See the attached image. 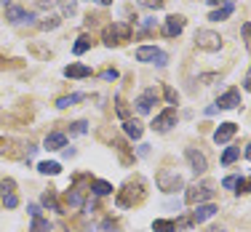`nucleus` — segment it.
Returning a JSON list of instances; mask_svg holds the SVG:
<instances>
[{"mask_svg": "<svg viewBox=\"0 0 251 232\" xmlns=\"http://www.w3.org/2000/svg\"><path fill=\"white\" fill-rule=\"evenodd\" d=\"M241 35H243V43H246V51L251 53V24H249V22L241 27Z\"/></svg>", "mask_w": 251, "mask_h": 232, "instance_id": "34", "label": "nucleus"}, {"mask_svg": "<svg viewBox=\"0 0 251 232\" xmlns=\"http://www.w3.org/2000/svg\"><path fill=\"white\" fill-rule=\"evenodd\" d=\"M43 147H46V150H51V152H56V150H62V147H67V136H64L62 131H51V134L46 136Z\"/></svg>", "mask_w": 251, "mask_h": 232, "instance_id": "17", "label": "nucleus"}, {"mask_svg": "<svg viewBox=\"0 0 251 232\" xmlns=\"http://www.w3.org/2000/svg\"><path fill=\"white\" fill-rule=\"evenodd\" d=\"M152 232H176V222H171V219H155Z\"/></svg>", "mask_w": 251, "mask_h": 232, "instance_id": "24", "label": "nucleus"}, {"mask_svg": "<svg viewBox=\"0 0 251 232\" xmlns=\"http://www.w3.org/2000/svg\"><path fill=\"white\" fill-rule=\"evenodd\" d=\"M184 24H187V19H184V16L171 14L169 19H166V24H163V35H166V38H176V35H182Z\"/></svg>", "mask_w": 251, "mask_h": 232, "instance_id": "14", "label": "nucleus"}, {"mask_svg": "<svg viewBox=\"0 0 251 232\" xmlns=\"http://www.w3.org/2000/svg\"><path fill=\"white\" fill-rule=\"evenodd\" d=\"M184 158H187V163H190V168H193V174L195 176H203L208 171V160H206V155L198 152L195 147H187L184 150Z\"/></svg>", "mask_w": 251, "mask_h": 232, "instance_id": "9", "label": "nucleus"}, {"mask_svg": "<svg viewBox=\"0 0 251 232\" xmlns=\"http://www.w3.org/2000/svg\"><path fill=\"white\" fill-rule=\"evenodd\" d=\"M0 3H5V0H0Z\"/></svg>", "mask_w": 251, "mask_h": 232, "instance_id": "46", "label": "nucleus"}, {"mask_svg": "<svg viewBox=\"0 0 251 232\" xmlns=\"http://www.w3.org/2000/svg\"><path fill=\"white\" fill-rule=\"evenodd\" d=\"M56 3H59V0H38L40 8H49V5H56Z\"/></svg>", "mask_w": 251, "mask_h": 232, "instance_id": "38", "label": "nucleus"}, {"mask_svg": "<svg viewBox=\"0 0 251 232\" xmlns=\"http://www.w3.org/2000/svg\"><path fill=\"white\" fill-rule=\"evenodd\" d=\"M155 102H158V91H155V88H147V91H142L139 96H136L134 107H136V112L147 115V112H152V104Z\"/></svg>", "mask_w": 251, "mask_h": 232, "instance_id": "11", "label": "nucleus"}, {"mask_svg": "<svg viewBox=\"0 0 251 232\" xmlns=\"http://www.w3.org/2000/svg\"><path fill=\"white\" fill-rule=\"evenodd\" d=\"M243 192H251V176H249V179H243Z\"/></svg>", "mask_w": 251, "mask_h": 232, "instance_id": "42", "label": "nucleus"}, {"mask_svg": "<svg viewBox=\"0 0 251 232\" xmlns=\"http://www.w3.org/2000/svg\"><path fill=\"white\" fill-rule=\"evenodd\" d=\"M139 200H145V179H142V176H134V179H128L121 187L115 203L121 208H131V206L139 203Z\"/></svg>", "mask_w": 251, "mask_h": 232, "instance_id": "1", "label": "nucleus"}, {"mask_svg": "<svg viewBox=\"0 0 251 232\" xmlns=\"http://www.w3.org/2000/svg\"><path fill=\"white\" fill-rule=\"evenodd\" d=\"M27 211H29V216H32V219H35V216H40V206H35V203H29V206H27Z\"/></svg>", "mask_w": 251, "mask_h": 232, "instance_id": "37", "label": "nucleus"}, {"mask_svg": "<svg viewBox=\"0 0 251 232\" xmlns=\"http://www.w3.org/2000/svg\"><path fill=\"white\" fill-rule=\"evenodd\" d=\"M235 131H238L235 123H222V126L214 131V141H217V144H227V141L235 136Z\"/></svg>", "mask_w": 251, "mask_h": 232, "instance_id": "16", "label": "nucleus"}, {"mask_svg": "<svg viewBox=\"0 0 251 232\" xmlns=\"http://www.w3.org/2000/svg\"><path fill=\"white\" fill-rule=\"evenodd\" d=\"M40 203H43V208H51V211L64 213V211H62V203H59V198H56V192H53V189H46L43 198H40Z\"/></svg>", "mask_w": 251, "mask_h": 232, "instance_id": "21", "label": "nucleus"}, {"mask_svg": "<svg viewBox=\"0 0 251 232\" xmlns=\"http://www.w3.org/2000/svg\"><path fill=\"white\" fill-rule=\"evenodd\" d=\"M86 93H70V96H62V99H56V107L59 110H67V107H73L77 102H86Z\"/></svg>", "mask_w": 251, "mask_h": 232, "instance_id": "22", "label": "nucleus"}, {"mask_svg": "<svg viewBox=\"0 0 251 232\" xmlns=\"http://www.w3.org/2000/svg\"><path fill=\"white\" fill-rule=\"evenodd\" d=\"M88 48H91V38H88V35H80L77 43L73 46V53H75V56H80V53H86Z\"/></svg>", "mask_w": 251, "mask_h": 232, "instance_id": "26", "label": "nucleus"}, {"mask_svg": "<svg viewBox=\"0 0 251 232\" xmlns=\"http://www.w3.org/2000/svg\"><path fill=\"white\" fill-rule=\"evenodd\" d=\"M115 112H118L121 120H128L131 117V110H128V104L123 102V96H115Z\"/></svg>", "mask_w": 251, "mask_h": 232, "instance_id": "29", "label": "nucleus"}, {"mask_svg": "<svg viewBox=\"0 0 251 232\" xmlns=\"http://www.w3.org/2000/svg\"><path fill=\"white\" fill-rule=\"evenodd\" d=\"M94 3H99V5H110L112 0H94Z\"/></svg>", "mask_w": 251, "mask_h": 232, "instance_id": "43", "label": "nucleus"}, {"mask_svg": "<svg viewBox=\"0 0 251 232\" xmlns=\"http://www.w3.org/2000/svg\"><path fill=\"white\" fill-rule=\"evenodd\" d=\"M238 155H241V150L238 147H227L225 155H222V165H232L238 160Z\"/></svg>", "mask_w": 251, "mask_h": 232, "instance_id": "30", "label": "nucleus"}, {"mask_svg": "<svg viewBox=\"0 0 251 232\" xmlns=\"http://www.w3.org/2000/svg\"><path fill=\"white\" fill-rule=\"evenodd\" d=\"M176 120H179L176 110H174V107H169V110H163L160 115H155V120H152L150 128L155 131V134H169V131L176 126Z\"/></svg>", "mask_w": 251, "mask_h": 232, "instance_id": "6", "label": "nucleus"}, {"mask_svg": "<svg viewBox=\"0 0 251 232\" xmlns=\"http://www.w3.org/2000/svg\"><path fill=\"white\" fill-rule=\"evenodd\" d=\"M64 77H73V80L91 77V67H86V64H70V67H64Z\"/></svg>", "mask_w": 251, "mask_h": 232, "instance_id": "18", "label": "nucleus"}, {"mask_svg": "<svg viewBox=\"0 0 251 232\" xmlns=\"http://www.w3.org/2000/svg\"><path fill=\"white\" fill-rule=\"evenodd\" d=\"M29 232H51V222H49V219H43V216H35Z\"/></svg>", "mask_w": 251, "mask_h": 232, "instance_id": "28", "label": "nucleus"}, {"mask_svg": "<svg viewBox=\"0 0 251 232\" xmlns=\"http://www.w3.org/2000/svg\"><path fill=\"white\" fill-rule=\"evenodd\" d=\"M246 158L251 160V141H249V147H246Z\"/></svg>", "mask_w": 251, "mask_h": 232, "instance_id": "45", "label": "nucleus"}, {"mask_svg": "<svg viewBox=\"0 0 251 232\" xmlns=\"http://www.w3.org/2000/svg\"><path fill=\"white\" fill-rule=\"evenodd\" d=\"M214 182H195L193 187H187V192H184V203L190 206H198V203H211L214 198Z\"/></svg>", "mask_w": 251, "mask_h": 232, "instance_id": "3", "label": "nucleus"}, {"mask_svg": "<svg viewBox=\"0 0 251 232\" xmlns=\"http://www.w3.org/2000/svg\"><path fill=\"white\" fill-rule=\"evenodd\" d=\"M101 80H118V70H104V72H101Z\"/></svg>", "mask_w": 251, "mask_h": 232, "instance_id": "36", "label": "nucleus"}, {"mask_svg": "<svg viewBox=\"0 0 251 232\" xmlns=\"http://www.w3.org/2000/svg\"><path fill=\"white\" fill-rule=\"evenodd\" d=\"M195 46L203 51H219L222 48V38H219V32H214V29H198V32H195Z\"/></svg>", "mask_w": 251, "mask_h": 232, "instance_id": "7", "label": "nucleus"}, {"mask_svg": "<svg viewBox=\"0 0 251 232\" xmlns=\"http://www.w3.org/2000/svg\"><path fill=\"white\" fill-rule=\"evenodd\" d=\"M217 211H219V208L214 203H198V206H195V211L190 213V222H193V224H203L206 219H211Z\"/></svg>", "mask_w": 251, "mask_h": 232, "instance_id": "15", "label": "nucleus"}, {"mask_svg": "<svg viewBox=\"0 0 251 232\" xmlns=\"http://www.w3.org/2000/svg\"><path fill=\"white\" fill-rule=\"evenodd\" d=\"M136 62H145V64H155V67H166L169 64V53L155 48V46H139V48L134 51Z\"/></svg>", "mask_w": 251, "mask_h": 232, "instance_id": "5", "label": "nucleus"}, {"mask_svg": "<svg viewBox=\"0 0 251 232\" xmlns=\"http://www.w3.org/2000/svg\"><path fill=\"white\" fill-rule=\"evenodd\" d=\"M101 40H104V46L126 43V40H131V24H126V22H112L110 27H104Z\"/></svg>", "mask_w": 251, "mask_h": 232, "instance_id": "4", "label": "nucleus"}, {"mask_svg": "<svg viewBox=\"0 0 251 232\" xmlns=\"http://www.w3.org/2000/svg\"><path fill=\"white\" fill-rule=\"evenodd\" d=\"M0 200H3V206L8 208V211L19 206V195H16V182L14 179H3V182H0Z\"/></svg>", "mask_w": 251, "mask_h": 232, "instance_id": "10", "label": "nucleus"}, {"mask_svg": "<svg viewBox=\"0 0 251 232\" xmlns=\"http://www.w3.org/2000/svg\"><path fill=\"white\" fill-rule=\"evenodd\" d=\"M145 8H152V11H158V8H163L166 5V0H139Z\"/></svg>", "mask_w": 251, "mask_h": 232, "instance_id": "35", "label": "nucleus"}, {"mask_svg": "<svg viewBox=\"0 0 251 232\" xmlns=\"http://www.w3.org/2000/svg\"><path fill=\"white\" fill-rule=\"evenodd\" d=\"M59 24H62V16H59V14H51L49 19L40 22V29H43V32H51V29H56Z\"/></svg>", "mask_w": 251, "mask_h": 232, "instance_id": "27", "label": "nucleus"}, {"mask_svg": "<svg viewBox=\"0 0 251 232\" xmlns=\"http://www.w3.org/2000/svg\"><path fill=\"white\" fill-rule=\"evenodd\" d=\"M123 131H126V136L128 139H134V141H139L142 139V123L139 120H134V117H128V120H123Z\"/></svg>", "mask_w": 251, "mask_h": 232, "instance_id": "19", "label": "nucleus"}, {"mask_svg": "<svg viewBox=\"0 0 251 232\" xmlns=\"http://www.w3.org/2000/svg\"><path fill=\"white\" fill-rule=\"evenodd\" d=\"M88 189H91L97 198H104V195L112 192V184L104 182V179H91V184H88Z\"/></svg>", "mask_w": 251, "mask_h": 232, "instance_id": "20", "label": "nucleus"}, {"mask_svg": "<svg viewBox=\"0 0 251 232\" xmlns=\"http://www.w3.org/2000/svg\"><path fill=\"white\" fill-rule=\"evenodd\" d=\"M163 96H166V102H169V104H176L179 102V93L171 86H163Z\"/></svg>", "mask_w": 251, "mask_h": 232, "instance_id": "33", "label": "nucleus"}, {"mask_svg": "<svg viewBox=\"0 0 251 232\" xmlns=\"http://www.w3.org/2000/svg\"><path fill=\"white\" fill-rule=\"evenodd\" d=\"M232 3V0H208V5H217V8H219V5H230Z\"/></svg>", "mask_w": 251, "mask_h": 232, "instance_id": "39", "label": "nucleus"}, {"mask_svg": "<svg viewBox=\"0 0 251 232\" xmlns=\"http://www.w3.org/2000/svg\"><path fill=\"white\" fill-rule=\"evenodd\" d=\"M206 232H225V230H222V227H208Z\"/></svg>", "mask_w": 251, "mask_h": 232, "instance_id": "44", "label": "nucleus"}, {"mask_svg": "<svg viewBox=\"0 0 251 232\" xmlns=\"http://www.w3.org/2000/svg\"><path fill=\"white\" fill-rule=\"evenodd\" d=\"M5 19H8L11 24H22V22H32L35 14L27 8H22V5H8V8H5Z\"/></svg>", "mask_w": 251, "mask_h": 232, "instance_id": "13", "label": "nucleus"}, {"mask_svg": "<svg viewBox=\"0 0 251 232\" xmlns=\"http://www.w3.org/2000/svg\"><path fill=\"white\" fill-rule=\"evenodd\" d=\"M35 152H38V147L32 141H19L14 147H3V155L5 158H14V160H29Z\"/></svg>", "mask_w": 251, "mask_h": 232, "instance_id": "8", "label": "nucleus"}, {"mask_svg": "<svg viewBox=\"0 0 251 232\" xmlns=\"http://www.w3.org/2000/svg\"><path fill=\"white\" fill-rule=\"evenodd\" d=\"M243 88H246V91H251V70L246 72V80H243Z\"/></svg>", "mask_w": 251, "mask_h": 232, "instance_id": "41", "label": "nucleus"}, {"mask_svg": "<svg viewBox=\"0 0 251 232\" xmlns=\"http://www.w3.org/2000/svg\"><path fill=\"white\" fill-rule=\"evenodd\" d=\"M155 184H158V189L166 195H174L179 189H184L182 174H176V171H171V168H160L158 174H155Z\"/></svg>", "mask_w": 251, "mask_h": 232, "instance_id": "2", "label": "nucleus"}, {"mask_svg": "<svg viewBox=\"0 0 251 232\" xmlns=\"http://www.w3.org/2000/svg\"><path fill=\"white\" fill-rule=\"evenodd\" d=\"M139 155H142V158H147V155H150V144H139Z\"/></svg>", "mask_w": 251, "mask_h": 232, "instance_id": "40", "label": "nucleus"}, {"mask_svg": "<svg viewBox=\"0 0 251 232\" xmlns=\"http://www.w3.org/2000/svg\"><path fill=\"white\" fill-rule=\"evenodd\" d=\"M38 171H40V174H46V176H56L59 171H62V165L53 163V160H46V163H40V165H38Z\"/></svg>", "mask_w": 251, "mask_h": 232, "instance_id": "25", "label": "nucleus"}, {"mask_svg": "<svg viewBox=\"0 0 251 232\" xmlns=\"http://www.w3.org/2000/svg\"><path fill=\"white\" fill-rule=\"evenodd\" d=\"M88 131V123L86 120H75V123H70V136H83Z\"/></svg>", "mask_w": 251, "mask_h": 232, "instance_id": "31", "label": "nucleus"}, {"mask_svg": "<svg viewBox=\"0 0 251 232\" xmlns=\"http://www.w3.org/2000/svg\"><path fill=\"white\" fill-rule=\"evenodd\" d=\"M232 11H235V5H222V8H214L211 11V14H208V19H211V22H225V19H230V16H232Z\"/></svg>", "mask_w": 251, "mask_h": 232, "instance_id": "23", "label": "nucleus"}, {"mask_svg": "<svg viewBox=\"0 0 251 232\" xmlns=\"http://www.w3.org/2000/svg\"><path fill=\"white\" fill-rule=\"evenodd\" d=\"M243 182V176H225L222 179V187L225 189H238V184Z\"/></svg>", "mask_w": 251, "mask_h": 232, "instance_id": "32", "label": "nucleus"}, {"mask_svg": "<svg viewBox=\"0 0 251 232\" xmlns=\"http://www.w3.org/2000/svg\"><path fill=\"white\" fill-rule=\"evenodd\" d=\"M217 110H235V107H241V91L238 88H230V91H225L222 96L217 99Z\"/></svg>", "mask_w": 251, "mask_h": 232, "instance_id": "12", "label": "nucleus"}]
</instances>
